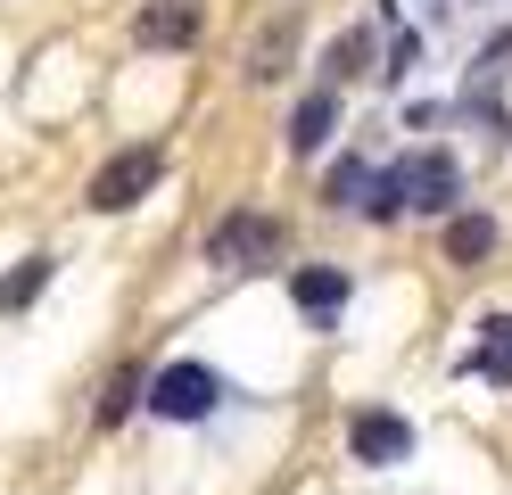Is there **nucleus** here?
I'll return each instance as SVG.
<instances>
[{
	"instance_id": "nucleus-1",
	"label": "nucleus",
	"mask_w": 512,
	"mask_h": 495,
	"mask_svg": "<svg viewBox=\"0 0 512 495\" xmlns=\"http://www.w3.org/2000/svg\"><path fill=\"white\" fill-rule=\"evenodd\" d=\"M455 198H463L455 157H446V149H413V157L389 165V174H372L364 215H372V223H397V215H446Z\"/></svg>"
},
{
	"instance_id": "nucleus-6",
	"label": "nucleus",
	"mask_w": 512,
	"mask_h": 495,
	"mask_svg": "<svg viewBox=\"0 0 512 495\" xmlns=\"http://www.w3.org/2000/svg\"><path fill=\"white\" fill-rule=\"evenodd\" d=\"M347 446H356V462L389 471V462H405V454H413V421H405V413H380V405H364L356 421H347Z\"/></svg>"
},
{
	"instance_id": "nucleus-13",
	"label": "nucleus",
	"mask_w": 512,
	"mask_h": 495,
	"mask_svg": "<svg viewBox=\"0 0 512 495\" xmlns=\"http://www.w3.org/2000/svg\"><path fill=\"white\" fill-rule=\"evenodd\" d=\"M364 190H372L364 157H339V165H331V182H323V198H331V207H364Z\"/></svg>"
},
{
	"instance_id": "nucleus-12",
	"label": "nucleus",
	"mask_w": 512,
	"mask_h": 495,
	"mask_svg": "<svg viewBox=\"0 0 512 495\" xmlns=\"http://www.w3.org/2000/svg\"><path fill=\"white\" fill-rule=\"evenodd\" d=\"M356 75H372V33H339L331 42V83H356Z\"/></svg>"
},
{
	"instance_id": "nucleus-4",
	"label": "nucleus",
	"mask_w": 512,
	"mask_h": 495,
	"mask_svg": "<svg viewBox=\"0 0 512 495\" xmlns=\"http://www.w3.org/2000/svg\"><path fill=\"white\" fill-rule=\"evenodd\" d=\"M157 174H166V157H157V149H116L100 174H91V207H100V215L141 207V198L157 190Z\"/></svg>"
},
{
	"instance_id": "nucleus-14",
	"label": "nucleus",
	"mask_w": 512,
	"mask_h": 495,
	"mask_svg": "<svg viewBox=\"0 0 512 495\" xmlns=\"http://www.w3.org/2000/svg\"><path fill=\"white\" fill-rule=\"evenodd\" d=\"M290 50H298V25H273L265 42H256V58H248V75H256V83H265V75H281V58H290Z\"/></svg>"
},
{
	"instance_id": "nucleus-10",
	"label": "nucleus",
	"mask_w": 512,
	"mask_h": 495,
	"mask_svg": "<svg viewBox=\"0 0 512 495\" xmlns=\"http://www.w3.org/2000/svg\"><path fill=\"white\" fill-rule=\"evenodd\" d=\"M50 273H58V264H50V256H25V264H17V273H9V281H0V314H25V306H34V297L50 289Z\"/></svg>"
},
{
	"instance_id": "nucleus-7",
	"label": "nucleus",
	"mask_w": 512,
	"mask_h": 495,
	"mask_svg": "<svg viewBox=\"0 0 512 495\" xmlns=\"http://www.w3.org/2000/svg\"><path fill=\"white\" fill-rule=\"evenodd\" d=\"M331 132H339V83H323V91H306V99H298V116H290V149L314 157Z\"/></svg>"
},
{
	"instance_id": "nucleus-11",
	"label": "nucleus",
	"mask_w": 512,
	"mask_h": 495,
	"mask_svg": "<svg viewBox=\"0 0 512 495\" xmlns=\"http://www.w3.org/2000/svg\"><path fill=\"white\" fill-rule=\"evenodd\" d=\"M488 248H496V223L488 215H455V223H446V256H455V264H479Z\"/></svg>"
},
{
	"instance_id": "nucleus-2",
	"label": "nucleus",
	"mask_w": 512,
	"mask_h": 495,
	"mask_svg": "<svg viewBox=\"0 0 512 495\" xmlns=\"http://www.w3.org/2000/svg\"><path fill=\"white\" fill-rule=\"evenodd\" d=\"M281 256V223L273 215H223L215 231H207V264H223V273H265V264Z\"/></svg>"
},
{
	"instance_id": "nucleus-9",
	"label": "nucleus",
	"mask_w": 512,
	"mask_h": 495,
	"mask_svg": "<svg viewBox=\"0 0 512 495\" xmlns=\"http://www.w3.org/2000/svg\"><path fill=\"white\" fill-rule=\"evenodd\" d=\"M471 372H479V380H496V388H512V314H488V322H479Z\"/></svg>"
},
{
	"instance_id": "nucleus-3",
	"label": "nucleus",
	"mask_w": 512,
	"mask_h": 495,
	"mask_svg": "<svg viewBox=\"0 0 512 495\" xmlns=\"http://www.w3.org/2000/svg\"><path fill=\"white\" fill-rule=\"evenodd\" d=\"M223 405V372H207V363H166V372L149 380V413L157 421H207Z\"/></svg>"
},
{
	"instance_id": "nucleus-5",
	"label": "nucleus",
	"mask_w": 512,
	"mask_h": 495,
	"mask_svg": "<svg viewBox=\"0 0 512 495\" xmlns=\"http://www.w3.org/2000/svg\"><path fill=\"white\" fill-rule=\"evenodd\" d=\"M199 25H207V0H141L133 42L141 50H190V42H199Z\"/></svg>"
},
{
	"instance_id": "nucleus-15",
	"label": "nucleus",
	"mask_w": 512,
	"mask_h": 495,
	"mask_svg": "<svg viewBox=\"0 0 512 495\" xmlns=\"http://www.w3.org/2000/svg\"><path fill=\"white\" fill-rule=\"evenodd\" d=\"M133 396H141V372H124V380L108 388V405H100V421H124V413H133Z\"/></svg>"
},
{
	"instance_id": "nucleus-8",
	"label": "nucleus",
	"mask_w": 512,
	"mask_h": 495,
	"mask_svg": "<svg viewBox=\"0 0 512 495\" xmlns=\"http://www.w3.org/2000/svg\"><path fill=\"white\" fill-rule=\"evenodd\" d=\"M290 297H298V314H314V322H331V314L347 306V273H339V264H306V273L290 281Z\"/></svg>"
}]
</instances>
